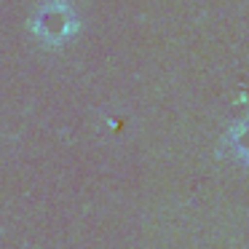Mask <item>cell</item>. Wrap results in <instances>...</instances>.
Wrapping results in <instances>:
<instances>
[{
  "instance_id": "1",
  "label": "cell",
  "mask_w": 249,
  "mask_h": 249,
  "mask_svg": "<svg viewBox=\"0 0 249 249\" xmlns=\"http://www.w3.org/2000/svg\"><path fill=\"white\" fill-rule=\"evenodd\" d=\"M30 24L46 40H62L72 30H78V19L70 0H43Z\"/></svg>"
}]
</instances>
